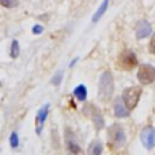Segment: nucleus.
Returning a JSON list of instances; mask_svg holds the SVG:
<instances>
[{
	"label": "nucleus",
	"instance_id": "obj_5",
	"mask_svg": "<svg viewBox=\"0 0 155 155\" xmlns=\"http://www.w3.org/2000/svg\"><path fill=\"white\" fill-rule=\"evenodd\" d=\"M84 113H87L88 116L91 117V120H93V123L95 124V128L97 129H102L104 128V117H102V114L99 113V110L97 109L94 105H88L87 107H84Z\"/></svg>",
	"mask_w": 155,
	"mask_h": 155
},
{
	"label": "nucleus",
	"instance_id": "obj_6",
	"mask_svg": "<svg viewBox=\"0 0 155 155\" xmlns=\"http://www.w3.org/2000/svg\"><path fill=\"white\" fill-rule=\"evenodd\" d=\"M109 136L117 147H120V146H123L124 143H125V134H124L123 128H121L120 125L110 127L109 128Z\"/></svg>",
	"mask_w": 155,
	"mask_h": 155
},
{
	"label": "nucleus",
	"instance_id": "obj_3",
	"mask_svg": "<svg viewBox=\"0 0 155 155\" xmlns=\"http://www.w3.org/2000/svg\"><path fill=\"white\" fill-rule=\"evenodd\" d=\"M137 79L143 84H150L155 80V67L150 64H144L137 71Z\"/></svg>",
	"mask_w": 155,
	"mask_h": 155
},
{
	"label": "nucleus",
	"instance_id": "obj_13",
	"mask_svg": "<svg viewBox=\"0 0 155 155\" xmlns=\"http://www.w3.org/2000/svg\"><path fill=\"white\" fill-rule=\"evenodd\" d=\"M19 51H21V48H19V44L16 40H14L12 42H11V51H10V54L12 59H16V57L19 56Z\"/></svg>",
	"mask_w": 155,
	"mask_h": 155
},
{
	"label": "nucleus",
	"instance_id": "obj_9",
	"mask_svg": "<svg viewBox=\"0 0 155 155\" xmlns=\"http://www.w3.org/2000/svg\"><path fill=\"white\" fill-rule=\"evenodd\" d=\"M151 33H153V27H151L150 22H147V21H139L137 22V25H136V37L139 38V40L148 37Z\"/></svg>",
	"mask_w": 155,
	"mask_h": 155
},
{
	"label": "nucleus",
	"instance_id": "obj_18",
	"mask_svg": "<svg viewBox=\"0 0 155 155\" xmlns=\"http://www.w3.org/2000/svg\"><path fill=\"white\" fill-rule=\"evenodd\" d=\"M61 79H63V71H57L56 75L52 78V83H53L54 86H59L60 83H61Z\"/></svg>",
	"mask_w": 155,
	"mask_h": 155
},
{
	"label": "nucleus",
	"instance_id": "obj_2",
	"mask_svg": "<svg viewBox=\"0 0 155 155\" xmlns=\"http://www.w3.org/2000/svg\"><path fill=\"white\" fill-rule=\"evenodd\" d=\"M142 95V88L139 86H132V87H128L124 90L123 93V101L125 104V106L128 107L129 110H132L139 102V98Z\"/></svg>",
	"mask_w": 155,
	"mask_h": 155
},
{
	"label": "nucleus",
	"instance_id": "obj_11",
	"mask_svg": "<svg viewBox=\"0 0 155 155\" xmlns=\"http://www.w3.org/2000/svg\"><path fill=\"white\" fill-rule=\"evenodd\" d=\"M74 94H75V97L79 101H86V98H87V88H86V86L80 84L74 90Z\"/></svg>",
	"mask_w": 155,
	"mask_h": 155
},
{
	"label": "nucleus",
	"instance_id": "obj_12",
	"mask_svg": "<svg viewBox=\"0 0 155 155\" xmlns=\"http://www.w3.org/2000/svg\"><path fill=\"white\" fill-rule=\"evenodd\" d=\"M107 5H109V0H104V3L101 4V7L97 10V12H95V15L93 16V22H98L99 19H101V16L105 14V11H106V8H107Z\"/></svg>",
	"mask_w": 155,
	"mask_h": 155
},
{
	"label": "nucleus",
	"instance_id": "obj_16",
	"mask_svg": "<svg viewBox=\"0 0 155 155\" xmlns=\"http://www.w3.org/2000/svg\"><path fill=\"white\" fill-rule=\"evenodd\" d=\"M0 4L5 8H14L19 4L18 0H0Z\"/></svg>",
	"mask_w": 155,
	"mask_h": 155
},
{
	"label": "nucleus",
	"instance_id": "obj_20",
	"mask_svg": "<svg viewBox=\"0 0 155 155\" xmlns=\"http://www.w3.org/2000/svg\"><path fill=\"white\" fill-rule=\"evenodd\" d=\"M150 52L153 54H155V35L153 37V40H151V42H150Z\"/></svg>",
	"mask_w": 155,
	"mask_h": 155
},
{
	"label": "nucleus",
	"instance_id": "obj_8",
	"mask_svg": "<svg viewBox=\"0 0 155 155\" xmlns=\"http://www.w3.org/2000/svg\"><path fill=\"white\" fill-rule=\"evenodd\" d=\"M48 112H49V105L48 104L44 105V106L38 110L37 117H35V132H37V135H40L41 131H42V125H44V123H45V120H46Z\"/></svg>",
	"mask_w": 155,
	"mask_h": 155
},
{
	"label": "nucleus",
	"instance_id": "obj_1",
	"mask_svg": "<svg viewBox=\"0 0 155 155\" xmlns=\"http://www.w3.org/2000/svg\"><path fill=\"white\" fill-rule=\"evenodd\" d=\"M113 90H114V82H113V75L110 71H105L99 78L98 84V98L101 101L106 102L112 98Z\"/></svg>",
	"mask_w": 155,
	"mask_h": 155
},
{
	"label": "nucleus",
	"instance_id": "obj_15",
	"mask_svg": "<svg viewBox=\"0 0 155 155\" xmlns=\"http://www.w3.org/2000/svg\"><path fill=\"white\" fill-rule=\"evenodd\" d=\"M67 147H68V150H70V153H72V154H79L80 151H82L79 148V146H78L76 143L71 142V140H67Z\"/></svg>",
	"mask_w": 155,
	"mask_h": 155
},
{
	"label": "nucleus",
	"instance_id": "obj_10",
	"mask_svg": "<svg viewBox=\"0 0 155 155\" xmlns=\"http://www.w3.org/2000/svg\"><path fill=\"white\" fill-rule=\"evenodd\" d=\"M113 107H114V114L117 116V117L123 118V117H128L129 116V109L125 106L123 98H120V97L114 99V102H113Z\"/></svg>",
	"mask_w": 155,
	"mask_h": 155
},
{
	"label": "nucleus",
	"instance_id": "obj_4",
	"mask_svg": "<svg viewBox=\"0 0 155 155\" xmlns=\"http://www.w3.org/2000/svg\"><path fill=\"white\" fill-rule=\"evenodd\" d=\"M140 139H142V143L148 150L154 148L155 147V128L154 127H146L142 131V134H140Z\"/></svg>",
	"mask_w": 155,
	"mask_h": 155
},
{
	"label": "nucleus",
	"instance_id": "obj_7",
	"mask_svg": "<svg viewBox=\"0 0 155 155\" xmlns=\"http://www.w3.org/2000/svg\"><path fill=\"white\" fill-rule=\"evenodd\" d=\"M121 65H123V68L127 71H131L132 68L136 67L137 59H136L134 52L128 51V52H125V53H123V56H121Z\"/></svg>",
	"mask_w": 155,
	"mask_h": 155
},
{
	"label": "nucleus",
	"instance_id": "obj_17",
	"mask_svg": "<svg viewBox=\"0 0 155 155\" xmlns=\"http://www.w3.org/2000/svg\"><path fill=\"white\" fill-rule=\"evenodd\" d=\"M10 146L12 148H16L19 146V139H18V134L16 132H12L10 136Z\"/></svg>",
	"mask_w": 155,
	"mask_h": 155
},
{
	"label": "nucleus",
	"instance_id": "obj_19",
	"mask_svg": "<svg viewBox=\"0 0 155 155\" xmlns=\"http://www.w3.org/2000/svg\"><path fill=\"white\" fill-rule=\"evenodd\" d=\"M42 30H44V27L40 26V25H35V26L33 27V33H34V34H40V33H42Z\"/></svg>",
	"mask_w": 155,
	"mask_h": 155
},
{
	"label": "nucleus",
	"instance_id": "obj_14",
	"mask_svg": "<svg viewBox=\"0 0 155 155\" xmlns=\"http://www.w3.org/2000/svg\"><path fill=\"white\" fill-rule=\"evenodd\" d=\"M88 153L93 154V155H99L102 153V144L99 142H94L93 144H91L90 150H88Z\"/></svg>",
	"mask_w": 155,
	"mask_h": 155
}]
</instances>
